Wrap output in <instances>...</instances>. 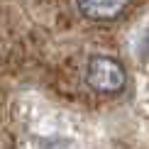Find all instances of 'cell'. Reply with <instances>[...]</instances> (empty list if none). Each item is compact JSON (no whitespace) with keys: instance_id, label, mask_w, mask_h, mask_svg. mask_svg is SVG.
<instances>
[{"instance_id":"1","label":"cell","mask_w":149,"mask_h":149,"mask_svg":"<svg viewBox=\"0 0 149 149\" xmlns=\"http://www.w3.org/2000/svg\"><path fill=\"white\" fill-rule=\"evenodd\" d=\"M86 83H88L95 93L117 95V93H122L125 86H127L125 66L117 59H113V56L95 54V56L88 59V66H86Z\"/></svg>"},{"instance_id":"2","label":"cell","mask_w":149,"mask_h":149,"mask_svg":"<svg viewBox=\"0 0 149 149\" xmlns=\"http://www.w3.org/2000/svg\"><path fill=\"white\" fill-rule=\"evenodd\" d=\"M76 8L86 20L113 22L127 10V3H120V0H88V3H78Z\"/></svg>"},{"instance_id":"3","label":"cell","mask_w":149,"mask_h":149,"mask_svg":"<svg viewBox=\"0 0 149 149\" xmlns=\"http://www.w3.org/2000/svg\"><path fill=\"white\" fill-rule=\"evenodd\" d=\"M142 54H149V32L144 34V39H142Z\"/></svg>"}]
</instances>
